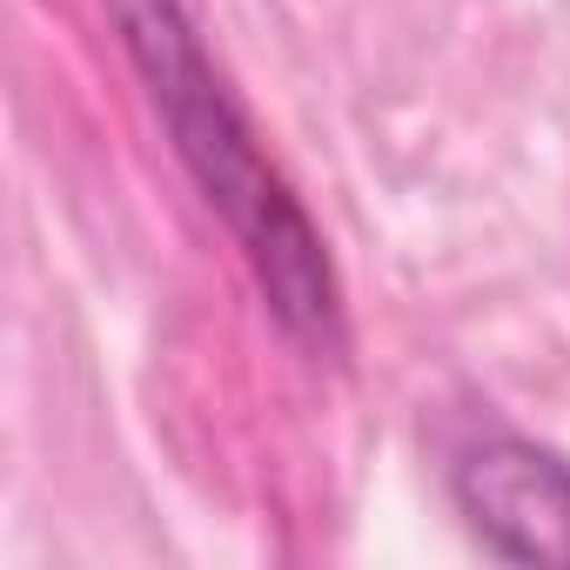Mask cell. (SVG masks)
I'll list each match as a JSON object with an SVG mask.
<instances>
[{
	"label": "cell",
	"mask_w": 570,
	"mask_h": 570,
	"mask_svg": "<svg viewBox=\"0 0 570 570\" xmlns=\"http://www.w3.org/2000/svg\"><path fill=\"white\" fill-rule=\"evenodd\" d=\"M108 21L121 35V55L181 161L208 215L235 235L255 296L268 323L282 330L296 356L309 363H343L350 356V296L336 255L303 208L296 181L275 168L255 115L228 88L222 61L202 41V21L188 14V0H108Z\"/></svg>",
	"instance_id": "1"
},
{
	"label": "cell",
	"mask_w": 570,
	"mask_h": 570,
	"mask_svg": "<svg viewBox=\"0 0 570 570\" xmlns=\"http://www.w3.org/2000/svg\"><path fill=\"white\" fill-rule=\"evenodd\" d=\"M443 497L490 557L570 570V456L557 443L497 416L463 423L443 443Z\"/></svg>",
	"instance_id": "2"
}]
</instances>
